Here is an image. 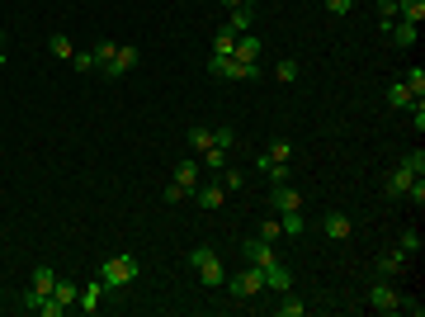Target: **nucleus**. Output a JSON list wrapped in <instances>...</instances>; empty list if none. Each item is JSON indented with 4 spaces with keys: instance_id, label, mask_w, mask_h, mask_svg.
<instances>
[{
    "instance_id": "nucleus-1",
    "label": "nucleus",
    "mask_w": 425,
    "mask_h": 317,
    "mask_svg": "<svg viewBox=\"0 0 425 317\" xmlns=\"http://www.w3.org/2000/svg\"><path fill=\"white\" fill-rule=\"evenodd\" d=\"M137 256H109V261H104V270H99V280H104V289H123V285H133V280H137Z\"/></svg>"
},
{
    "instance_id": "nucleus-2",
    "label": "nucleus",
    "mask_w": 425,
    "mask_h": 317,
    "mask_svg": "<svg viewBox=\"0 0 425 317\" xmlns=\"http://www.w3.org/2000/svg\"><path fill=\"white\" fill-rule=\"evenodd\" d=\"M416 175H425V152H411V157L397 161L393 175H388V194H407Z\"/></svg>"
},
{
    "instance_id": "nucleus-3",
    "label": "nucleus",
    "mask_w": 425,
    "mask_h": 317,
    "mask_svg": "<svg viewBox=\"0 0 425 317\" xmlns=\"http://www.w3.org/2000/svg\"><path fill=\"white\" fill-rule=\"evenodd\" d=\"M189 265L199 270V280H204L208 289H222V280H227V270H222L218 251H208V246H194V251H189Z\"/></svg>"
},
{
    "instance_id": "nucleus-4",
    "label": "nucleus",
    "mask_w": 425,
    "mask_h": 317,
    "mask_svg": "<svg viewBox=\"0 0 425 317\" xmlns=\"http://www.w3.org/2000/svg\"><path fill=\"white\" fill-rule=\"evenodd\" d=\"M222 285H227L232 299H255V294H265V270L251 265V270H241V275H232V280H222Z\"/></svg>"
},
{
    "instance_id": "nucleus-5",
    "label": "nucleus",
    "mask_w": 425,
    "mask_h": 317,
    "mask_svg": "<svg viewBox=\"0 0 425 317\" xmlns=\"http://www.w3.org/2000/svg\"><path fill=\"white\" fill-rule=\"evenodd\" d=\"M208 71H213V76H227V80H251V76H260V62H236V57H213V62H208Z\"/></svg>"
},
{
    "instance_id": "nucleus-6",
    "label": "nucleus",
    "mask_w": 425,
    "mask_h": 317,
    "mask_svg": "<svg viewBox=\"0 0 425 317\" xmlns=\"http://www.w3.org/2000/svg\"><path fill=\"white\" fill-rule=\"evenodd\" d=\"M142 62V52L133 48V43H118V48H113V62L104 66V71H99V76H109V80H118V76H128V71H133V66Z\"/></svg>"
},
{
    "instance_id": "nucleus-7",
    "label": "nucleus",
    "mask_w": 425,
    "mask_h": 317,
    "mask_svg": "<svg viewBox=\"0 0 425 317\" xmlns=\"http://www.w3.org/2000/svg\"><path fill=\"white\" fill-rule=\"evenodd\" d=\"M369 303H374V313H397V303H402V294H397L388 280H378L374 289H369Z\"/></svg>"
},
{
    "instance_id": "nucleus-8",
    "label": "nucleus",
    "mask_w": 425,
    "mask_h": 317,
    "mask_svg": "<svg viewBox=\"0 0 425 317\" xmlns=\"http://www.w3.org/2000/svg\"><path fill=\"white\" fill-rule=\"evenodd\" d=\"M260 270H265V289H274V294H288V289H293V275H288L279 261H269V265H260Z\"/></svg>"
},
{
    "instance_id": "nucleus-9",
    "label": "nucleus",
    "mask_w": 425,
    "mask_h": 317,
    "mask_svg": "<svg viewBox=\"0 0 425 317\" xmlns=\"http://www.w3.org/2000/svg\"><path fill=\"white\" fill-rule=\"evenodd\" d=\"M241 251H246V261H251V265H269V261H279V256H274V241H260V237H251Z\"/></svg>"
},
{
    "instance_id": "nucleus-10",
    "label": "nucleus",
    "mask_w": 425,
    "mask_h": 317,
    "mask_svg": "<svg viewBox=\"0 0 425 317\" xmlns=\"http://www.w3.org/2000/svg\"><path fill=\"white\" fill-rule=\"evenodd\" d=\"M255 166H260V175H265V180H274V185H288V161H269L265 152H260V157H255Z\"/></svg>"
},
{
    "instance_id": "nucleus-11",
    "label": "nucleus",
    "mask_w": 425,
    "mask_h": 317,
    "mask_svg": "<svg viewBox=\"0 0 425 317\" xmlns=\"http://www.w3.org/2000/svg\"><path fill=\"white\" fill-rule=\"evenodd\" d=\"M194 204L213 213V208H222V204H227V190H222V185H204V190H194Z\"/></svg>"
},
{
    "instance_id": "nucleus-12",
    "label": "nucleus",
    "mask_w": 425,
    "mask_h": 317,
    "mask_svg": "<svg viewBox=\"0 0 425 317\" xmlns=\"http://www.w3.org/2000/svg\"><path fill=\"white\" fill-rule=\"evenodd\" d=\"M388 33H393V43L411 48V43L421 38V24H407V19H393V24H388Z\"/></svg>"
},
{
    "instance_id": "nucleus-13",
    "label": "nucleus",
    "mask_w": 425,
    "mask_h": 317,
    "mask_svg": "<svg viewBox=\"0 0 425 317\" xmlns=\"http://www.w3.org/2000/svg\"><path fill=\"white\" fill-rule=\"evenodd\" d=\"M321 232H326L331 241H345L350 237V218L345 213H326V218H321Z\"/></svg>"
},
{
    "instance_id": "nucleus-14",
    "label": "nucleus",
    "mask_w": 425,
    "mask_h": 317,
    "mask_svg": "<svg viewBox=\"0 0 425 317\" xmlns=\"http://www.w3.org/2000/svg\"><path fill=\"white\" fill-rule=\"evenodd\" d=\"M269 204L279 208V213H288V208H302V194L288 190V185H279V190H269Z\"/></svg>"
},
{
    "instance_id": "nucleus-15",
    "label": "nucleus",
    "mask_w": 425,
    "mask_h": 317,
    "mask_svg": "<svg viewBox=\"0 0 425 317\" xmlns=\"http://www.w3.org/2000/svg\"><path fill=\"white\" fill-rule=\"evenodd\" d=\"M236 38H241V33H232L227 24H222V29L213 33V57H232V52H236Z\"/></svg>"
},
{
    "instance_id": "nucleus-16",
    "label": "nucleus",
    "mask_w": 425,
    "mask_h": 317,
    "mask_svg": "<svg viewBox=\"0 0 425 317\" xmlns=\"http://www.w3.org/2000/svg\"><path fill=\"white\" fill-rule=\"evenodd\" d=\"M175 185H185L189 194L199 190V161H180V166H175Z\"/></svg>"
},
{
    "instance_id": "nucleus-17",
    "label": "nucleus",
    "mask_w": 425,
    "mask_h": 317,
    "mask_svg": "<svg viewBox=\"0 0 425 317\" xmlns=\"http://www.w3.org/2000/svg\"><path fill=\"white\" fill-rule=\"evenodd\" d=\"M402 85H407L416 100H425V66H407V71H402Z\"/></svg>"
},
{
    "instance_id": "nucleus-18",
    "label": "nucleus",
    "mask_w": 425,
    "mask_h": 317,
    "mask_svg": "<svg viewBox=\"0 0 425 317\" xmlns=\"http://www.w3.org/2000/svg\"><path fill=\"white\" fill-rule=\"evenodd\" d=\"M279 232H283V237H302V208L279 213Z\"/></svg>"
},
{
    "instance_id": "nucleus-19",
    "label": "nucleus",
    "mask_w": 425,
    "mask_h": 317,
    "mask_svg": "<svg viewBox=\"0 0 425 317\" xmlns=\"http://www.w3.org/2000/svg\"><path fill=\"white\" fill-rule=\"evenodd\" d=\"M99 299H104V280H94V285H85V294H80V313H94V308H99Z\"/></svg>"
},
{
    "instance_id": "nucleus-20",
    "label": "nucleus",
    "mask_w": 425,
    "mask_h": 317,
    "mask_svg": "<svg viewBox=\"0 0 425 317\" xmlns=\"http://www.w3.org/2000/svg\"><path fill=\"white\" fill-rule=\"evenodd\" d=\"M397 19H407V24H421V19H425V0H397Z\"/></svg>"
},
{
    "instance_id": "nucleus-21",
    "label": "nucleus",
    "mask_w": 425,
    "mask_h": 317,
    "mask_svg": "<svg viewBox=\"0 0 425 317\" xmlns=\"http://www.w3.org/2000/svg\"><path fill=\"white\" fill-rule=\"evenodd\" d=\"M388 104H393V109H411V104H416V95H411L402 80H393V85H388Z\"/></svg>"
},
{
    "instance_id": "nucleus-22",
    "label": "nucleus",
    "mask_w": 425,
    "mask_h": 317,
    "mask_svg": "<svg viewBox=\"0 0 425 317\" xmlns=\"http://www.w3.org/2000/svg\"><path fill=\"white\" fill-rule=\"evenodd\" d=\"M378 270H383V275H402V270H407V251H383L378 256Z\"/></svg>"
},
{
    "instance_id": "nucleus-23",
    "label": "nucleus",
    "mask_w": 425,
    "mask_h": 317,
    "mask_svg": "<svg viewBox=\"0 0 425 317\" xmlns=\"http://www.w3.org/2000/svg\"><path fill=\"white\" fill-rule=\"evenodd\" d=\"M236 62H260V38H236Z\"/></svg>"
},
{
    "instance_id": "nucleus-24",
    "label": "nucleus",
    "mask_w": 425,
    "mask_h": 317,
    "mask_svg": "<svg viewBox=\"0 0 425 317\" xmlns=\"http://www.w3.org/2000/svg\"><path fill=\"white\" fill-rule=\"evenodd\" d=\"M47 52H52V57H62V62L76 57V48H71V38H66V33H52V38H47Z\"/></svg>"
},
{
    "instance_id": "nucleus-25",
    "label": "nucleus",
    "mask_w": 425,
    "mask_h": 317,
    "mask_svg": "<svg viewBox=\"0 0 425 317\" xmlns=\"http://www.w3.org/2000/svg\"><path fill=\"white\" fill-rule=\"evenodd\" d=\"M227 29H232V33H246V29H251V5H241V10H227Z\"/></svg>"
},
{
    "instance_id": "nucleus-26",
    "label": "nucleus",
    "mask_w": 425,
    "mask_h": 317,
    "mask_svg": "<svg viewBox=\"0 0 425 317\" xmlns=\"http://www.w3.org/2000/svg\"><path fill=\"white\" fill-rule=\"evenodd\" d=\"M52 299L62 303V308H71V303H76V285H71V280H57V285H52Z\"/></svg>"
},
{
    "instance_id": "nucleus-27",
    "label": "nucleus",
    "mask_w": 425,
    "mask_h": 317,
    "mask_svg": "<svg viewBox=\"0 0 425 317\" xmlns=\"http://www.w3.org/2000/svg\"><path fill=\"white\" fill-rule=\"evenodd\" d=\"M189 147L194 152H208L213 147V128H189Z\"/></svg>"
},
{
    "instance_id": "nucleus-28",
    "label": "nucleus",
    "mask_w": 425,
    "mask_h": 317,
    "mask_svg": "<svg viewBox=\"0 0 425 317\" xmlns=\"http://www.w3.org/2000/svg\"><path fill=\"white\" fill-rule=\"evenodd\" d=\"M52 285H57V275H52L47 265H38V270H33V289H38V294H52Z\"/></svg>"
},
{
    "instance_id": "nucleus-29",
    "label": "nucleus",
    "mask_w": 425,
    "mask_h": 317,
    "mask_svg": "<svg viewBox=\"0 0 425 317\" xmlns=\"http://www.w3.org/2000/svg\"><path fill=\"white\" fill-rule=\"evenodd\" d=\"M265 157H269V161H288V157H293V143H288V138H279V143L265 147Z\"/></svg>"
},
{
    "instance_id": "nucleus-30",
    "label": "nucleus",
    "mask_w": 425,
    "mask_h": 317,
    "mask_svg": "<svg viewBox=\"0 0 425 317\" xmlns=\"http://www.w3.org/2000/svg\"><path fill=\"white\" fill-rule=\"evenodd\" d=\"M274 80H283V85H288V80H298V62H293V57H283V62L274 66Z\"/></svg>"
},
{
    "instance_id": "nucleus-31",
    "label": "nucleus",
    "mask_w": 425,
    "mask_h": 317,
    "mask_svg": "<svg viewBox=\"0 0 425 317\" xmlns=\"http://www.w3.org/2000/svg\"><path fill=\"white\" fill-rule=\"evenodd\" d=\"M279 317H302V299H293V294H283V303L274 308Z\"/></svg>"
},
{
    "instance_id": "nucleus-32",
    "label": "nucleus",
    "mask_w": 425,
    "mask_h": 317,
    "mask_svg": "<svg viewBox=\"0 0 425 317\" xmlns=\"http://www.w3.org/2000/svg\"><path fill=\"white\" fill-rule=\"evenodd\" d=\"M213 147L232 152V147H236V133H232V128H213Z\"/></svg>"
},
{
    "instance_id": "nucleus-33",
    "label": "nucleus",
    "mask_w": 425,
    "mask_h": 317,
    "mask_svg": "<svg viewBox=\"0 0 425 317\" xmlns=\"http://www.w3.org/2000/svg\"><path fill=\"white\" fill-rule=\"evenodd\" d=\"M397 251L416 256V251H421V232H402V241H397Z\"/></svg>"
},
{
    "instance_id": "nucleus-34",
    "label": "nucleus",
    "mask_w": 425,
    "mask_h": 317,
    "mask_svg": "<svg viewBox=\"0 0 425 317\" xmlns=\"http://www.w3.org/2000/svg\"><path fill=\"white\" fill-rule=\"evenodd\" d=\"M222 161H227V152H222V147H208V152H204V166H208V171H222Z\"/></svg>"
},
{
    "instance_id": "nucleus-35",
    "label": "nucleus",
    "mask_w": 425,
    "mask_h": 317,
    "mask_svg": "<svg viewBox=\"0 0 425 317\" xmlns=\"http://www.w3.org/2000/svg\"><path fill=\"white\" fill-rule=\"evenodd\" d=\"M283 232H279V218H265L260 222V241H279Z\"/></svg>"
},
{
    "instance_id": "nucleus-36",
    "label": "nucleus",
    "mask_w": 425,
    "mask_h": 317,
    "mask_svg": "<svg viewBox=\"0 0 425 317\" xmlns=\"http://www.w3.org/2000/svg\"><path fill=\"white\" fill-rule=\"evenodd\" d=\"M113 48H118V43H99V48H94V62H99V71L113 62Z\"/></svg>"
},
{
    "instance_id": "nucleus-37",
    "label": "nucleus",
    "mask_w": 425,
    "mask_h": 317,
    "mask_svg": "<svg viewBox=\"0 0 425 317\" xmlns=\"http://www.w3.org/2000/svg\"><path fill=\"white\" fill-rule=\"evenodd\" d=\"M185 185H175V180H171V185H166V190H161V199H166V204H180V199H185Z\"/></svg>"
},
{
    "instance_id": "nucleus-38",
    "label": "nucleus",
    "mask_w": 425,
    "mask_h": 317,
    "mask_svg": "<svg viewBox=\"0 0 425 317\" xmlns=\"http://www.w3.org/2000/svg\"><path fill=\"white\" fill-rule=\"evenodd\" d=\"M71 62H76V71H99V62H94V52H76Z\"/></svg>"
},
{
    "instance_id": "nucleus-39",
    "label": "nucleus",
    "mask_w": 425,
    "mask_h": 317,
    "mask_svg": "<svg viewBox=\"0 0 425 317\" xmlns=\"http://www.w3.org/2000/svg\"><path fill=\"white\" fill-rule=\"evenodd\" d=\"M397 313H411V317H421V313H425V303H416V299H402V303H397Z\"/></svg>"
},
{
    "instance_id": "nucleus-40",
    "label": "nucleus",
    "mask_w": 425,
    "mask_h": 317,
    "mask_svg": "<svg viewBox=\"0 0 425 317\" xmlns=\"http://www.w3.org/2000/svg\"><path fill=\"white\" fill-rule=\"evenodd\" d=\"M326 10H331V15H350V10H355V0H326Z\"/></svg>"
},
{
    "instance_id": "nucleus-41",
    "label": "nucleus",
    "mask_w": 425,
    "mask_h": 317,
    "mask_svg": "<svg viewBox=\"0 0 425 317\" xmlns=\"http://www.w3.org/2000/svg\"><path fill=\"white\" fill-rule=\"evenodd\" d=\"M222 190H227V194L241 190V171H227V175H222Z\"/></svg>"
},
{
    "instance_id": "nucleus-42",
    "label": "nucleus",
    "mask_w": 425,
    "mask_h": 317,
    "mask_svg": "<svg viewBox=\"0 0 425 317\" xmlns=\"http://www.w3.org/2000/svg\"><path fill=\"white\" fill-rule=\"evenodd\" d=\"M222 5H227V10H241V5H251V0H222Z\"/></svg>"
},
{
    "instance_id": "nucleus-43",
    "label": "nucleus",
    "mask_w": 425,
    "mask_h": 317,
    "mask_svg": "<svg viewBox=\"0 0 425 317\" xmlns=\"http://www.w3.org/2000/svg\"><path fill=\"white\" fill-rule=\"evenodd\" d=\"M0 48H5V29H0Z\"/></svg>"
},
{
    "instance_id": "nucleus-44",
    "label": "nucleus",
    "mask_w": 425,
    "mask_h": 317,
    "mask_svg": "<svg viewBox=\"0 0 425 317\" xmlns=\"http://www.w3.org/2000/svg\"><path fill=\"white\" fill-rule=\"evenodd\" d=\"M0 66H5V48H0Z\"/></svg>"
}]
</instances>
